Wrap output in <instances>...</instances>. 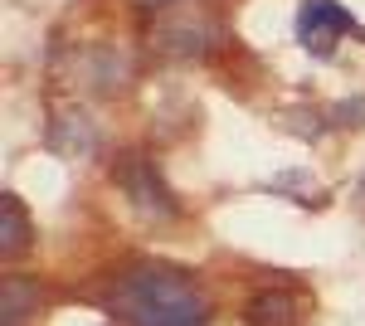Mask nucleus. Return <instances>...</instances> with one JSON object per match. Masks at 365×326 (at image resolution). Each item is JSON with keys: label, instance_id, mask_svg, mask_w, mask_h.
I'll list each match as a JSON object with an SVG mask.
<instances>
[{"label": "nucleus", "instance_id": "obj_3", "mask_svg": "<svg viewBox=\"0 0 365 326\" xmlns=\"http://www.w3.org/2000/svg\"><path fill=\"white\" fill-rule=\"evenodd\" d=\"M346 29H356V20H351V10L341 0H302V10H297V44L312 58H331Z\"/></svg>", "mask_w": 365, "mask_h": 326}, {"label": "nucleus", "instance_id": "obj_8", "mask_svg": "<svg viewBox=\"0 0 365 326\" xmlns=\"http://www.w3.org/2000/svg\"><path fill=\"white\" fill-rule=\"evenodd\" d=\"M29 307H34V287L29 282H5V326H15V322H25L29 317Z\"/></svg>", "mask_w": 365, "mask_h": 326}, {"label": "nucleus", "instance_id": "obj_6", "mask_svg": "<svg viewBox=\"0 0 365 326\" xmlns=\"http://www.w3.org/2000/svg\"><path fill=\"white\" fill-rule=\"evenodd\" d=\"M0 219H5V239H0V253H5V258H15V253L29 244V219H25V210L15 205V195H5V200H0Z\"/></svg>", "mask_w": 365, "mask_h": 326}, {"label": "nucleus", "instance_id": "obj_5", "mask_svg": "<svg viewBox=\"0 0 365 326\" xmlns=\"http://www.w3.org/2000/svg\"><path fill=\"white\" fill-rule=\"evenodd\" d=\"M244 322L249 326H302V312H297V297L287 287H263V292L249 297Z\"/></svg>", "mask_w": 365, "mask_h": 326}, {"label": "nucleus", "instance_id": "obj_4", "mask_svg": "<svg viewBox=\"0 0 365 326\" xmlns=\"http://www.w3.org/2000/svg\"><path fill=\"white\" fill-rule=\"evenodd\" d=\"M98 127H93V117L78 108H58L54 117H49V146H54L58 156H93V146H98Z\"/></svg>", "mask_w": 365, "mask_h": 326}, {"label": "nucleus", "instance_id": "obj_12", "mask_svg": "<svg viewBox=\"0 0 365 326\" xmlns=\"http://www.w3.org/2000/svg\"><path fill=\"white\" fill-rule=\"evenodd\" d=\"M361 200H365V180H361Z\"/></svg>", "mask_w": 365, "mask_h": 326}, {"label": "nucleus", "instance_id": "obj_11", "mask_svg": "<svg viewBox=\"0 0 365 326\" xmlns=\"http://www.w3.org/2000/svg\"><path fill=\"white\" fill-rule=\"evenodd\" d=\"M137 5H170V0H137Z\"/></svg>", "mask_w": 365, "mask_h": 326}, {"label": "nucleus", "instance_id": "obj_7", "mask_svg": "<svg viewBox=\"0 0 365 326\" xmlns=\"http://www.w3.org/2000/svg\"><path fill=\"white\" fill-rule=\"evenodd\" d=\"M268 190L287 195V200H302V205H322V200H317V180H312V170H302V165L273 175V180H268Z\"/></svg>", "mask_w": 365, "mask_h": 326}, {"label": "nucleus", "instance_id": "obj_9", "mask_svg": "<svg viewBox=\"0 0 365 326\" xmlns=\"http://www.w3.org/2000/svg\"><path fill=\"white\" fill-rule=\"evenodd\" d=\"M322 117H327V127H365V98H341Z\"/></svg>", "mask_w": 365, "mask_h": 326}, {"label": "nucleus", "instance_id": "obj_1", "mask_svg": "<svg viewBox=\"0 0 365 326\" xmlns=\"http://www.w3.org/2000/svg\"><path fill=\"white\" fill-rule=\"evenodd\" d=\"M117 322L127 326H205L210 302L185 272L161 268V263H141V268L122 272L108 292Z\"/></svg>", "mask_w": 365, "mask_h": 326}, {"label": "nucleus", "instance_id": "obj_10", "mask_svg": "<svg viewBox=\"0 0 365 326\" xmlns=\"http://www.w3.org/2000/svg\"><path fill=\"white\" fill-rule=\"evenodd\" d=\"M282 132H297V136H307V141H317V136L327 132V117H317L307 108H292V112H282Z\"/></svg>", "mask_w": 365, "mask_h": 326}, {"label": "nucleus", "instance_id": "obj_2", "mask_svg": "<svg viewBox=\"0 0 365 326\" xmlns=\"http://www.w3.org/2000/svg\"><path fill=\"white\" fill-rule=\"evenodd\" d=\"M117 185H122V195L137 205V215L146 219H170L175 215V195H170V185L161 180V170L146 161L141 151H127L122 161H117Z\"/></svg>", "mask_w": 365, "mask_h": 326}]
</instances>
